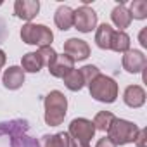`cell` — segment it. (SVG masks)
<instances>
[{
    "instance_id": "1",
    "label": "cell",
    "mask_w": 147,
    "mask_h": 147,
    "mask_svg": "<svg viewBox=\"0 0 147 147\" xmlns=\"http://www.w3.org/2000/svg\"><path fill=\"white\" fill-rule=\"evenodd\" d=\"M45 123L49 126H57L64 121L67 111V99L62 92L52 90L45 97Z\"/></svg>"
},
{
    "instance_id": "2",
    "label": "cell",
    "mask_w": 147,
    "mask_h": 147,
    "mask_svg": "<svg viewBox=\"0 0 147 147\" xmlns=\"http://www.w3.org/2000/svg\"><path fill=\"white\" fill-rule=\"evenodd\" d=\"M88 90H90V95L99 100V102H106V104H111L116 100L118 97V83L106 76V75H97L90 83H88Z\"/></svg>"
},
{
    "instance_id": "3",
    "label": "cell",
    "mask_w": 147,
    "mask_h": 147,
    "mask_svg": "<svg viewBox=\"0 0 147 147\" xmlns=\"http://www.w3.org/2000/svg\"><path fill=\"white\" fill-rule=\"evenodd\" d=\"M138 126L133 125L131 121H126V119H114L107 130V137L116 144V145H126V144H131L135 142L137 135H138Z\"/></svg>"
},
{
    "instance_id": "4",
    "label": "cell",
    "mask_w": 147,
    "mask_h": 147,
    "mask_svg": "<svg viewBox=\"0 0 147 147\" xmlns=\"http://www.w3.org/2000/svg\"><path fill=\"white\" fill-rule=\"evenodd\" d=\"M21 38L24 43L30 45H38V47H47L52 43L54 40V33L50 31V28H47L45 24H33L28 23L23 26L21 30Z\"/></svg>"
},
{
    "instance_id": "5",
    "label": "cell",
    "mask_w": 147,
    "mask_h": 147,
    "mask_svg": "<svg viewBox=\"0 0 147 147\" xmlns=\"http://www.w3.org/2000/svg\"><path fill=\"white\" fill-rule=\"evenodd\" d=\"M67 135H69L71 140H75V142L90 145V138H94V135H95V126L87 118H76V119L71 121Z\"/></svg>"
},
{
    "instance_id": "6",
    "label": "cell",
    "mask_w": 147,
    "mask_h": 147,
    "mask_svg": "<svg viewBox=\"0 0 147 147\" xmlns=\"http://www.w3.org/2000/svg\"><path fill=\"white\" fill-rule=\"evenodd\" d=\"M97 24V14L88 5H82L76 11H73V26H76L82 33H90Z\"/></svg>"
},
{
    "instance_id": "7",
    "label": "cell",
    "mask_w": 147,
    "mask_h": 147,
    "mask_svg": "<svg viewBox=\"0 0 147 147\" xmlns=\"http://www.w3.org/2000/svg\"><path fill=\"white\" fill-rule=\"evenodd\" d=\"M64 54L73 61H85L90 55V47L85 40L80 38H69L64 42Z\"/></svg>"
},
{
    "instance_id": "8",
    "label": "cell",
    "mask_w": 147,
    "mask_h": 147,
    "mask_svg": "<svg viewBox=\"0 0 147 147\" xmlns=\"http://www.w3.org/2000/svg\"><path fill=\"white\" fill-rule=\"evenodd\" d=\"M123 67L128 73H131V75L144 71V67H145L144 52H140V50H126L125 55H123Z\"/></svg>"
},
{
    "instance_id": "9",
    "label": "cell",
    "mask_w": 147,
    "mask_h": 147,
    "mask_svg": "<svg viewBox=\"0 0 147 147\" xmlns=\"http://www.w3.org/2000/svg\"><path fill=\"white\" fill-rule=\"evenodd\" d=\"M14 11L18 18L24 21H31L40 11V2L38 0H18L14 4Z\"/></svg>"
},
{
    "instance_id": "10",
    "label": "cell",
    "mask_w": 147,
    "mask_h": 147,
    "mask_svg": "<svg viewBox=\"0 0 147 147\" xmlns=\"http://www.w3.org/2000/svg\"><path fill=\"white\" fill-rule=\"evenodd\" d=\"M2 80H4V87H5V88H9V90H18V88H21L23 83H24V71H23V67H19V66H11L9 69H5Z\"/></svg>"
},
{
    "instance_id": "11",
    "label": "cell",
    "mask_w": 147,
    "mask_h": 147,
    "mask_svg": "<svg viewBox=\"0 0 147 147\" xmlns=\"http://www.w3.org/2000/svg\"><path fill=\"white\" fill-rule=\"evenodd\" d=\"M73 69H75V61H73L71 57H67L66 54L57 55L55 61H54V62L50 64V67H49L50 75L55 76V78H64L67 73L73 71Z\"/></svg>"
},
{
    "instance_id": "12",
    "label": "cell",
    "mask_w": 147,
    "mask_h": 147,
    "mask_svg": "<svg viewBox=\"0 0 147 147\" xmlns=\"http://www.w3.org/2000/svg\"><path fill=\"white\" fill-rule=\"evenodd\" d=\"M123 100L128 107H140L145 102V90L140 85H130L123 94Z\"/></svg>"
},
{
    "instance_id": "13",
    "label": "cell",
    "mask_w": 147,
    "mask_h": 147,
    "mask_svg": "<svg viewBox=\"0 0 147 147\" xmlns=\"http://www.w3.org/2000/svg\"><path fill=\"white\" fill-rule=\"evenodd\" d=\"M111 19H113V23L119 28V31H125V28H128L130 23H131V16H130L128 9L125 7V4H119V5H116V7L113 9Z\"/></svg>"
},
{
    "instance_id": "14",
    "label": "cell",
    "mask_w": 147,
    "mask_h": 147,
    "mask_svg": "<svg viewBox=\"0 0 147 147\" xmlns=\"http://www.w3.org/2000/svg\"><path fill=\"white\" fill-rule=\"evenodd\" d=\"M54 21L57 24L59 30L66 31L73 26V9L67 7V5H61L57 11H55V16H54Z\"/></svg>"
},
{
    "instance_id": "15",
    "label": "cell",
    "mask_w": 147,
    "mask_h": 147,
    "mask_svg": "<svg viewBox=\"0 0 147 147\" xmlns=\"http://www.w3.org/2000/svg\"><path fill=\"white\" fill-rule=\"evenodd\" d=\"M21 64H23V71H28V73H38L43 67V62H42L38 52L24 54L23 59H21Z\"/></svg>"
},
{
    "instance_id": "16",
    "label": "cell",
    "mask_w": 147,
    "mask_h": 147,
    "mask_svg": "<svg viewBox=\"0 0 147 147\" xmlns=\"http://www.w3.org/2000/svg\"><path fill=\"white\" fill-rule=\"evenodd\" d=\"M69 135L66 131L42 137V147H69Z\"/></svg>"
},
{
    "instance_id": "17",
    "label": "cell",
    "mask_w": 147,
    "mask_h": 147,
    "mask_svg": "<svg viewBox=\"0 0 147 147\" xmlns=\"http://www.w3.org/2000/svg\"><path fill=\"white\" fill-rule=\"evenodd\" d=\"M26 131H28V121H24V119H14L9 123H0V135L9 133L12 137V135L26 133Z\"/></svg>"
},
{
    "instance_id": "18",
    "label": "cell",
    "mask_w": 147,
    "mask_h": 147,
    "mask_svg": "<svg viewBox=\"0 0 147 147\" xmlns=\"http://www.w3.org/2000/svg\"><path fill=\"white\" fill-rule=\"evenodd\" d=\"M113 33H114V30H113L107 23L100 24V26L97 28V33H95V43H97V47L107 50V49H109V43H111Z\"/></svg>"
},
{
    "instance_id": "19",
    "label": "cell",
    "mask_w": 147,
    "mask_h": 147,
    "mask_svg": "<svg viewBox=\"0 0 147 147\" xmlns=\"http://www.w3.org/2000/svg\"><path fill=\"white\" fill-rule=\"evenodd\" d=\"M109 49L114 52H126L130 50V36L125 31H114L111 36V43Z\"/></svg>"
},
{
    "instance_id": "20",
    "label": "cell",
    "mask_w": 147,
    "mask_h": 147,
    "mask_svg": "<svg viewBox=\"0 0 147 147\" xmlns=\"http://www.w3.org/2000/svg\"><path fill=\"white\" fill-rule=\"evenodd\" d=\"M62 80H64V85H66L71 92H78V90H82L83 85H85V82H83V78H82V75H80V69L69 71Z\"/></svg>"
},
{
    "instance_id": "21",
    "label": "cell",
    "mask_w": 147,
    "mask_h": 147,
    "mask_svg": "<svg viewBox=\"0 0 147 147\" xmlns=\"http://www.w3.org/2000/svg\"><path fill=\"white\" fill-rule=\"evenodd\" d=\"M116 119V116L113 114V113H109V111H100V113H97V116L94 118V126H95V130H100V131H107L109 130V126H111V123Z\"/></svg>"
},
{
    "instance_id": "22",
    "label": "cell",
    "mask_w": 147,
    "mask_h": 147,
    "mask_svg": "<svg viewBox=\"0 0 147 147\" xmlns=\"http://www.w3.org/2000/svg\"><path fill=\"white\" fill-rule=\"evenodd\" d=\"M131 19H145L147 18V2L145 0H133L128 9Z\"/></svg>"
},
{
    "instance_id": "23",
    "label": "cell",
    "mask_w": 147,
    "mask_h": 147,
    "mask_svg": "<svg viewBox=\"0 0 147 147\" xmlns=\"http://www.w3.org/2000/svg\"><path fill=\"white\" fill-rule=\"evenodd\" d=\"M11 145L12 147H38V142L28 137L26 133H18L11 137Z\"/></svg>"
},
{
    "instance_id": "24",
    "label": "cell",
    "mask_w": 147,
    "mask_h": 147,
    "mask_svg": "<svg viewBox=\"0 0 147 147\" xmlns=\"http://www.w3.org/2000/svg\"><path fill=\"white\" fill-rule=\"evenodd\" d=\"M38 55H40V59H42V62H43V66H47V67H50V64L55 61V57H57V52L50 47V45H47V47H40V50H38Z\"/></svg>"
},
{
    "instance_id": "25",
    "label": "cell",
    "mask_w": 147,
    "mask_h": 147,
    "mask_svg": "<svg viewBox=\"0 0 147 147\" xmlns=\"http://www.w3.org/2000/svg\"><path fill=\"white\" fill-rule=\"evenodd\" d=\"M80 75H82V78H83V82H85V83H90L97 75H100V71L97 69V66L88 64V66H83V67L80 69Z\"/></svg>"
},
{
    "instance_id": "26",
    "label": "cell",
    "mask_w": 147,
    "mask_h": 147,
    "mask_svg": "<svg viewBox=\"0 0 147 147\" xmlns=\"http://www.w3.org/2000/svg\"><path fill=\"white\" fill-rule=\"evenodd\" d=\"M145 137H147V130H138V135H137V138H135V144H137V147H145Z\"/></svg>"
},
{
    "instance_id": "27",
    "label": "cell",
    "mask_w": 147,
    "mask_h": 147,
    "mask_svg": "<svg viewBox=\"0 0 147 147\" xmlns=\"http://www.w3.org/2000/svg\"><path fill=\"white\" fill-rule=\"evenodd\" d=\"M95 147H118V145H116L109 137H104V138H100V140L97 142V145H95Z\"/></svg>"
},
{
    "instance_id": "28",
    "label": "cell",
    "mask_w": 147,
    "mask_h": 147,
    "mask_svg": "<svg viewBox=\"0 0 147 147\" xmlns=\"http://www.w3.org/2000/svg\"><path fill=\"white\" fill-rule=\"evenodd\" d=\"M138 40H140V45L142 47H147V28H144L138 35Z\"/></svg>"
},
{
    "instance_id": "29",
    "label": "cell",
    "mask_w": 147,
    "mask_h": 147,
    "mask_svg": "<svg viewBox=\"0 0 147 147\" xmlns=\"http://www.w3.org/2000/svg\"><path fill=\"white\" fill-rule=\"evenodd\" d=\"M5 64V54H4V50L0 49V69H2V66Z\"/></svg>"
}]
</instances>
